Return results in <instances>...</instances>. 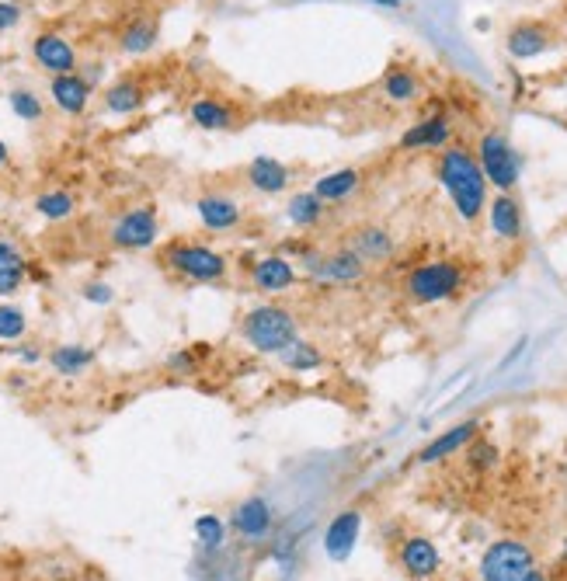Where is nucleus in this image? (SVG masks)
<instances>
[{
	"label": "nucleus",
	"instance_id": "nucleus-1",
	"mask_svg": "<svg viewBox=\"0 0 567 581\" xmlns=\"http://www.w3.org/2000/svg\"><path fill=\"white\" fill-rule=\"evenodd\" d=\"M435 178L446 188L449 202H453L456 216H460L463 223H477L487 213V178H484L481 161H477L474 150L456 147V143L439 150Z\"/></svg>",
	"mask_w": 567,
	"mask_h": 581
},
{
	"label": "nucleus",
	"instance_id": "nucleus-2",
	"mask_svg": "<svg viewBox=\"0 0 567 581\" xmlns=\"http://www.w3.org/2000/svg\"><path fill=\"white\" fill-rule=\"evenodd\" d=\"M244 341L261 355H282L289 345L300 341V321L293 310H286L282 303H258L244 314L241 321Z\"/></svg>",
	"mask_w": 567,
	"mask_h": 581
},
{
	"label": "nucleus",
	"instance_id": "nucleus-3",
	"mask_svg": "<svg viewBox=\"0 0 567 581\" xmlns=\"http://www.w3.org/2000/svg\"><path fill=\"white\" fill-rule=\"evenodd\" d=\"M467 289V268L453 258H435L425 265L411 268L404 279V296L418 307H435V303H449L463 296Z\"/></svg>",
	"mask_w": 567,
	"mask_h": 581
},
{
	"label": "nucleus",
	"instance_id": "nucleus-4",
	"mask_svg": "<svg viewBox=\"0 0 567 581\" xmlns=\"http://www.w3.org/2000/svg\"><path fill=\"white\" fill-rule=\"evenodd\" d=\"M161 265L171 275H178V279L202 282V286H213V282H223L230 275L227 254L209 248V244H195V241H171V244H164Z\"/></svg>",
	"mask_w": 567,
	"mask_h": 581
},
{
	"label": "nucleus",
	"instance_id": "nucleus-5",
	"mask_svg": "<svg viewBox=\"0 0 567 581\" xmlns=\"http://www.w3.org/2000/svg\"><path fill=\"white\" fill-rule=\"evenodd\" d=\"M296 265H300L314 282H327V286H352V282H362V275H366V261H362L352 248H341L331 254L300 248Z\"/></svg>",
	"mask_w": 567,
	"mask_h": 581
},
{
	"label": "nucleus",
	"instance_id": "nucleus-6",
	"mask_svg": "<svg viewBox=\"0 0 567 581\" xmlns=\"http://www.w3.org/2000/svg\"><path fill=\"white\" fill-rule=\"evenodd\" d=\"M536 568V557L529 550V543L522 540H494L491 547L481 554V581H522L529 571Z\"/></svg>",
	"mask_w": 567,
	"mask_h": 581
},
{
	"label": "nucleus",
	"instance_id": "nucleus-7",
	"mask_svg": "<svg viewBox=\"0 0 567 581\" xmlns=\"http://www.w3.org/2000/svg\"><path fill=\"white\" fill-rule=\"evenodd\" d=\"M477 161H481L487 185H494L498 192H512V188L519 185L522 161H519V154H515V147L501 133L481 136V143H477Z\"/></svg>",
	"mask_w": 567,
	"mask_h": 581
},
{
	"label": "nucleus",
	"instance_id": "nucleus-8",
	"mask_svg": "<svg viewBox=\"0 0 567 581\" xmlns=\"http://www.w3.org/2000/svg\"><path fill=\"white\" fill-rule=\"evenodd\" d=\"M161 237V220H157L154 206H133L122 216H115L112 230H108V244L115 251H147Z\"/></svg>",
	"mask_w": 567,
	"mask_h": 581
},
{
	"label": "nucleus",
	"instance_id": "nucleus-9",
	"mask_svg": "<svg viewBox=\"0 0 567 581\" xmlns=\"http://www.w3.org/2000/svg\"><path fill=\"white\" fill-rule=\"evenodd\" d=\"M247 279H251V286L258 289V293L275 296V293H286V289H293L296 282H300V268H296V261L286 258V254H261V258L247 268Z\"/></svg>",
	"mask_w": 567,
	"mask_h": 581
},
{
	"label": "nucleus",
	"instance_id": "nucleus-10",
	"mask_svg": "<svg viewBox=\"0 0 567 581\" xmlns=\"http://www.w3.org/2000/svg\"><path fill=\"white\" fill-rule=\"evenodd\" d=\"M397 564L401 575L411 581H432L442 571V554L428 536H404L397 547Z\"/></svg>",
	"mask_w": 567,
	"mask_h": 581
},
{
	"label": "nucleus",
	"instance_id": "nucleus-11",
	"mask_svg": "<svg viewBox=\"0 0 567 581\" xmlns=\"http://www.w3.org/2000/svg\"><path fill=\"white\" fill-rule=\"evenodd\" d=\"M32 60L46 70L49 77L77 74V49L67 35L60 32H42L32 39Z\"/></svg>",
	"mask_w": 567,
	"mask_h": 581
},
{
	"label": "nucleus",
	"instance_id": "nucleus-12",
	"mask_svg": "<svg viewBox=\"0 0 567 581\" xmlns=\"http://www.w3.org/2000/svg\"><path fill=\"white\" fill-rule=\"evenodd\" d=\"M195 213H199V223L209 230V234H227V230H237L244 220V206L234 199V195L223 192H209L195 202Z\"/></svg>",
	"mask_w": 567,
	"mask_h": 581
},
{
	"label": "nucleus",
	"instance_id": "nucleus-13",
	"mask_svg": "<svg viewBox=\"0 0 567 581\" xmlns=\"http://www.w3.org/2000/svg\"><path fill=\"white\" fill-rule=\"evenodd\" d=\"M359 533H362V512L359 508H341L324 529V550L331 561H348L359 543Z\"/></svg>",
	"mask_w": 567,
	"mask_h": 581
},
{
	"label": "nucleus",
	"instance_id": "nucleus-14",
	"mask_svg": "<svg viewBox=\"0 0 567 581\" xmlns=\"http://www.w3.org/2000/svg\"><path fill=\"white\" fill-rule=\"evenodd\" d=\"M453 143V122L449 115H425L414 126L404 129V136L397 140L401 150H446Z\"/></svg>",
	"mask_w": 567,
	"mask_h": 581
},
{
	"label": "nucleus",
	"instance_id": "nucleus-15",
	"mask_svg": "<svg viewBox=\"0 0 567 581\" xmlns=\"http://www.w3.org/2000/svg\"><path fill=\"white\" fill-rule=\"evenodd\" d=\"M244 181L258 195H282V192H289V185H293V171H289L279 157L261 154L244 167Z\"/></svg>",
	"mask_w": 567,
	"mask_h": 581
},
{
	"label": "nucleus",
	"instance_id": "nucleus-16",
	"mask_svg": "<svg viewBox=\"0 0 567 581\" xmlns=\"http://www.w3.org/2000/svg\"><path fill=\"white\" fill-rule=\"evenodd\" d=\"M481 435V421H460V425H453L449 432L435 435L432 442H428L425 449L418 453V463H425V467H432V463H442L449 460V456H456L460 449H467L470 442Z\"/></svg>",
	"mask_w": 567,
	"mask_h": 581
},
{
	"label": "nucleus",
	"instance_id": "nucleus-17",
	"mask_svg": "<svg viewBox=\"0 0 567 581\" xmlns=\"http://www.w3.org/2000/svg\"><path fill=\"white\" fill-rule=\"evenodd\" d=\"M550 46H554V35H550V28L540 25V21H522V25L508 28V35H505V49L512 60H536V56H543Z\"/></svg>",
	"mask_w": 567,
	"mask_h": 581
},
{
	"label": "nucleus",
	"instance_id": "nucleus-18",
	"mask_svg": "<svg viewBox=\"0 0 567 581\" xmlns=\"http://www.w3.org/2000/svg\"><path fill=\"white\" fill-rule=\"evenodd\" d=\"M188 119L206 133H227V129H237V108L216 94H199L188 105Z\"/></svg>",
	"mask_w": 567,
	"mask_h": 581
},
{
	"label": "nucleus",
	"instance_id": "nucleus-19",
	"mask_svg": "<svg viewBox=\"0 0 567 581\" xmlns=\"http://www.w3.org/2000/svg\"><path fill=\"white\" fill-rule=\"evenodd\" d=\"M94 84L84 74H60L49 81V98L63 115H84L91 105Z\"/></svg>",
	"mask_w": 567,
	"mask_h": 581
},
{
	"label": "nucleus",
	"instance_id": "nucleus-20",
	"mask_svg": "<svg viewBox=\"0 0 567 581\" xmlns=\"http://www.w3.org/2000/svg\"><path fill=\"white\" fill-rule=\"evenodd\" d=\"M355 254H359L366 265H376V261H390L397 251V241L394 234H390L387 227H380V223H366V227H359L352 234V244H348Z\"/></svg>",
	"mask_w": 567,
	"mask_h": 581
},
{
	"label": "nucleus",
	"instance_id": "nucleus-21",
	"mask_svg": "<svg viewBox=\"0 0 567 581\" xmlns=\"http://www.w3.org/2000/svg\"><path fill=\"white\" fill-rule=\"evenodd\" d=\"M230 526H234V533L244 536V540H261V536H268V529H272V505L258 495L244 498L241 505L234 508Z\"/></svg>",
	"mask_w": 567,
	"mask_h": 581
},
{
	"label": "nucleus",
	"instance_id": "nucleus-22",
	"mask_svg": "<svg viewBox=\"0 0 567 581\" xmlns=\"http://www.w3.org/2000/svg\"><path fill=\"white\" fill-rule=\"evenodd\" d=\"M487 223L501 241H519L522 237V206L508 192H498L487 202Z\"/></svg>",
	"mask_w": 567,
	"mask_h": 581
},
{
	"label": "nucleus",
	"instance_id": "nucleus-23",
	"mask_svg": "<svg viewBox=\"0 0 567 581\" xmlns=\"http://www.w3.org/2000/svg\"><path fill=\"white\" fill-rule=\"evenodd\" d=\"M157 39H161V25H157L154 14H136L119 32V49L126 56H143L157 46Z\"/></svg>",
	"mask_w": 567,
	"mask_h": 581
},
{
	"label": "nucleus",
	"instance_id": "nucleus-24",
	"mask_svg": "<svg viewBox=\"0 0 567 581\" xmlns=\"http://www.w3.org/2000/svg\"><path fill=\"white\" fill-rule=\"evenodd\" d=\"M314 192L324 202H345L352 195L362 192V171L359 167H338V171H327L314 181Z\"/></svg>",
	"mask_w": 567,
	"mask_h": 581
},
{
	"label": "nucleus",
	"instance_id": "nucleus-25",
	"mask_svg": "<svg viewBox=\"0 0 567 581\" xmlns=\"http://www.w3.org/2000/svg\"><path fill=\"white\" fill-rule=\"evenodd\" d=\"M324 216H327V202L314 192V188H310V192L289 195V202H286V220L293 223L296 230H314L317 223L324 220Z\"/></svg>",
	"mask_w": 567,
	"mask_h": 581
},
{
	"label": "nucleus",
	"instance_id": "nucleus-26",
	"mask_svg": "<svg viewBox=\"0 0 567 581\" xmlns=\"http://www.w3.org/2000/svg\"><path fill=\"white\" fill-rule=\"evenodd\" d=\"M28 279V258L18 251V244L0 241V300L14 296Z\"/></svg>",
	"mask_w": 567,
	"mask_h": 581
},
{
	"label": "nucleus",
	"instance_id": "nucleus-27",
	"mask_svg": "<svg viewBox=\"0 0 567 581\" xmlns=\"http://www.w3.org/2000/svg\"><path fill=\"white\" fill-rule=\"evenodd\" d=\"M383 98L390 105H414L421 98V81L411 67H390L383 74Z\"/></svg>",
	"mask_w": 567,
	"mask_h": 581
},
{
	"label": "nucleus",
	"instance_id": "nucleus-28",
	"mask_svg": "<svg viewBox=\"0 0 567 581\" xmlns=\"http://www.w3.org/2000/svg\"><path fill=\"white\" fill-rule=\"evenodd\" d=\"M143 105H147V91H143L140 81L122 77V81H115L105 91V108L112 115H133V112H140Z\"/></svg>",
	"mask_w": 567,
	"mask_h": 581
},
{
	"label": "nucleus",
	"instance_id": "nucleus-29",
	"mask_svg": "<svg viewBox=\"0 0 567 581\" xmlns=\"http://www.w3.org/2000/svg\"><path fill=\"white\" fill-rule=\"evenodd\" d=\"M35 213H39L42 220H49V223L70 220V216L77 213L74 192H67V188H49V192H42L39 199H35Z\"/></svg>",
	"mask_w": 567,
	"mask_h": 581
},
{
	"label": "nucleus",
	"instance_id": "nucleus-30",
	"mask_svg": "<svg viewBox=\"0 0 567 581\" xmlns=\"http://www.w3.org/2000/svg\"><path fill=\"white\" fill-rule=\"evenodd\" d=\"M91 362H94V352L84 345H60V348H53V355H49V366H53L60 376L84 373Z\"/></svg>",
	"mask_w": 567,
	"mask_h": 581
},
{
	"label": "nucleus",
	"instance_id": "nucleus-31",
	"mask_svg": "<svg viewBox=\"0 0 567 581\" xmlns=\"http://www.w3.org/2000/svg\"><path fill=\"white\" fill-rule=\"evenodd\" d=\"M498 446H494L491 439H484V435H477L474 442L467 446V467L477 470V474H487V470L498 467Z\"/></svg>",
	"mask_w": 567,
	"mask_h": 581
},
{
	"label": "nucleus",
	"instance_id": "nucleus-32",
	"mask_svg": "<svg viewBox=\"0 0 567 581\" xmlns=\"http://www.w3.org/2000/svg\"><path fill=\"white\" fill-rule=\"evenodd\" d=\"M282 362H286L289 369H296V373H310V369L324 366V355L317 352L314 345H307V341H296V345H289L286 352H282Z\"/></svg>",
	"mask_w": 567,
	"mask_h": 581
},
{
	"label": "nucleus",
	"instance_id": "nucleus-33",
	"mask_svg": "<svg viewBox=\"0 0 567 581\" xmlns=\"http://www.w3.org/2000/svg\"><path fill=\"white\" fill-rule=\"evenodd\" d=\"M7 101H11V112L18 115V119H25V122H39L42 115H46L42 98L35 91H25V87H18V91L7 94Z\"/></svg>",
	"mask_w": 567,
	"mask_h": 581
},
{
	"label": "nucleus",
	"instance_id": "nucleus-34",
	"mask_svg": "<svg viewBox=\"0 0 567 581\" xmlns=\"http://www.w3.org/2000/svg\"><path fill=\"white\" fill-rule=\"evenodd\" d=\"M28 331V317L14 303H0V341H18Z\"/></svg>",
	"mask_w": 567,
	"mask_h": 581
},
{
	"label": "nucleus",
	"instance_id": "nucleus-35",
	"mask_svg": "<svg viewBox=\"0 0 567 581\" xmlns=\"http://www.w3.org/2000/svg\"><path fill=\"white\" fill-rule=\"evenodd\" d=\"M195 536H199L202 547L216 550L223 543V536H227V526L220 522V515H199L195 519Z\"/></svg>",
	"mask_w": 567,
	"mask_h": 581
},
{
	"label": "nucleus",
	"instance_id": "nucleus-36",
	"mask_svg": "<svg viewBox=\"0 0 567 581\" xmlns=\"http://www.w3.org/2000/svg\"><path fill=\"white\" fill-rule=\"evenodd\" d=\"M84 300H87V303H101V307H108V303L115 300V289L108 286V282H87V286H84Z\"/></svg>",
	"mask_w": 567,
	"mask_h": 581
},
{
	"label": "nucleus",
	"instance_id": "nucleus-37",
	"mask_svg": "<svg viewBox=\"0 0 567 581\" xmlns=\"http://www.w3.org/2000/svg\"><path fill=\"white\" fill-rule=\"evenodd\" d=\"M21 25V4L14 0H0V32H11Z\"/></svg>",
	"mask_w": 567,
	"mask_h": 581
},
{
	"label": "nucleus",
	"instance_id": "nucleus-38",
	"mask_svg": "<svg viewBox=\"0 0 567 581\" xmlns=\"http://www.w3.org/2000/svg\"><path fill=\"white\" fill-rule=\"evenodd\" d=\"M167 369H171V373H195V355L188 352V348H181V352H174L171 359H167Z\"/></svg>",
	"mask_w": 567,
	"mask_h": 581
},
{
	"label": "nucleus",
	"instance_id": "nucleus-39",
	"mask_svg": "<svg viewBox=\"0 0 567 581\" xmlns=\"http://www.w3.org/2000/svg\"><path fill=\"white\" fill-rule=\"evenodd\" d=\"M7 164H11V150H7V143L0 140V171H4Z\"/></svg>",
	"mask_w": 567,
	"mask_h": 581
},
{
	"label": "nucleus",
	"instance_id": "nucleus-40",
	"mask_svg": "<svg viewBox=\"0 0 567 581\" xmlns=\"http://www.w3.org/2000/svg\"><path fill=\"white\" fill-rule=\"evenodd\" d=\"M522 581H550V578H547V571L533 568V571H529V575H526V578H522Z\"/></svg>",
	"mask_w": 567,
	"mask_h": 581
},
{
	"label": "nucleus",
	"instance_id": "nucleus-41",
	"mask_svg": "<svg viewBox=\"0 0 567 581\" xmlns=\"http://www.w3.org/2000/svg\"><path fill=\"white\" fill-rule=\"evenodd\" d=\"M564 561H567V543H564Z\"/></svg>",
	"mask_w": 567,
	"mask_h": 581
},
{
	"label": "nucleus",
	"instance_id": "nucleus-42",
	"mask_svg": "<svg viewBox=\"0 0 567 581\" xmlns=\"http://www.w3.org/2000/svg\"><path fill=\"white\" fill-rule=\"evenodd\" d=\"M70 581H77V578H70Z\"/></svg>",
	"mask_w": 567,
	"mask_h": 581
},
{
	"label": "nucleus",
	"instance_id": "nucleus-43",
	"mask_svg": "<svg viewBox=\"0 0 567 581\" xmlns=\"http://www.w3.org/2000/svg\"><path fill=\"white\" fill-rule=\"evenodd\" d=\"M300 4H303V0H300Z\"/></svg>",
	"mask_w": 567,
	"mask_h": 581
}]
</instances>
